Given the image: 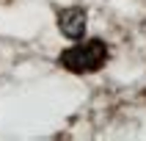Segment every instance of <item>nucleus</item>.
Returning <instances> with one entry per match:
<instances>
[{
	"label": "nucleus",
	"mask_w": 146,
	"mask_h": 141,
	"mask_svg": "<svg viewBox=\"0 0 146 141\" xmlns=\"http://www.w3.org/2000/svg\"><path fill=\"white\" fill-rule=\"evenodd\" d=\"M58 64L69 69L74 75H86V72H97L108 64V44L102 39H88V41H80L74 47L64 50L58 55Z\"/></svg>",
	"instance_id": "f257e3e1"
},
{
	"label": "nucleus",
	"mask_w": 146,
	"mask_h": 141,
	"mask_svg": "<svg viewBox=\"0 0 146 141\" xmlns=\"http://www.w3.org/2000/svg\"><path fill=\"white\" fill-rule=\"evenodd\" d=\"M86 25H88V14H86V8L80 6H72V8H64L61 14H58V28L64 36L69 39L80 41L86 36Z\"/></svg>",
	"instance_id": "f03ea898"
}]
</instances>
